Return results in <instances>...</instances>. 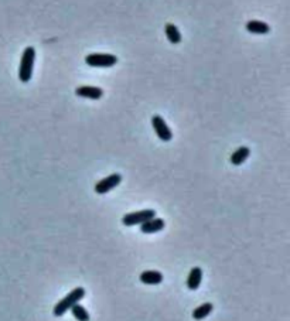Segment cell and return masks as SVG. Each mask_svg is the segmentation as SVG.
I'll list each match as a JSON object with an SVG mask.
<instances>
[{
	"mask_svg": "<svg viewBox=\"0 0 290 321\" xmlns=\"http://www.w3.org/2000/svg\"><path fill=\"white\" fill-rule=\"evenodd\" d=\"M164 227H166L164 219L154 216L152 219L140 224V232H143V234H154V232H159L161 229H164Z\"/></svg>",
	"mask_w": 290,
	"mask_h": 321,
	"instance_id": "52a82bcc",
	"label": "cell"
},
{
	"mask_svg": "<svg viewBox=\"0 0 290 321\" xmlns=\"http://www.w3.org/2000/svg\"><path fill=\"white\" fill-rule=\"evenodd\" d=\"M202 280V270L198 266L190 270L189 277H187V287L190 290H197Z\"/></svg>",
	"mask_w": 290,
	"mask_h": 321,
	"instance_id": "30bf717a",
	"label": "cell"
},
{
	"mask_svg": "<svg viewBox=\"0 0 290 321\" xmlns=\"http://www.w3.org/2000/svg\"><path fill=\"white\" fill-rule=\"evenodd\" d=\"M122 181V175L118 174V173H113V174L108 175L103 180H101L99 183L95 184V193L96 194H107L109 193L111 190H113L115 187H118Z\"/></svg>",
	"mask_w": 290,
	"mask_h": 321,
	"instance_id": "5b68a950",
	"label": "cell"
},
{
	"mask_svg": "<svg viewBox=\"0 0 290 321\" xmlns=\"http://www.w3.org/2000/svg\"><path fill=\"white\" fill-rule=\"evenodd\" d=\"M164 31H166L167 40L170 41L172 44H180L181 43V33L177 29V26H174L173 23H167Z\"/></svg>",
	"mask_w": 290,
	"mask_h": 321,
	"instance_id": "7c38bea8",
	"label": "cell"
},
{
	"mask_svg": "<svg viewBox=\"0 0 290 321\" xmlns=\"http://www.w3.org/2000/svg\"><path fill=\"white\" fill-rule=\"evenodd\" d=\"M152 125H153V129L156 134H157V137H159L160 141L163 142H170L173 139V133L170 128L167 126L166 121L163 119V117L160 116V115H154L152 117Z\"/></svg>",
	"mask_w": 290,
	"mask_h": 321,
	"instance_id": "8992f818",
	"label": "cell"
},
{
	"mask_svg": "<svg viewBox=\"0 0 290 321\" xmlns=\"http://www.w3.org/2000/svg\"><path fill=\"white\" fill-rule=\"evenodd\" d=\"M85 63H87L89 67L109 68V67H113V65L118 63V58H116V55H112V54L94 53V54H89V55H87Z\"/></svg>",
	"mask_w": 290,
	"mask_h": 321,
	"instance_id": "3957f363",
	"label": "cell"
},
{
	"mask_svg": "<svg viewBox=\"0 0 290 321\" xmlns=\"http://www.w3.org/2000/svg\"><path fill=\"white\" fill-rule=\"evenodd\" d=\"M246 30L252 34H267L271 31V27L259 20H251L246 23Z\"/></svg>",
	"mask_w": 290,
	"mask_h": 321,
	"instance_id": "8fae6325",
	"label": "cell"
},
{
	"mask_svg": "<svg viewBox=\"0 0 290 321\" xmlns=\"http://www.w3.org/2000/svg\"><path fill=\"white\" fill-rule=\"evenodd\" d=\"M75 94L81 98H89V99H101L103 91L98 87H91V85H82L75 89Z\"/></svg>",
	"mask_w": 290,
	"mask_h": 321,
	"instance_id": "ba28073f",
	"label": "cell"
},
{
	"mask_svg": "<svg viewBox=\"0 0 290 321\" xmlns=\"http://www.w3.org/2000/svg\"><path fill=\"white\" fill-rule=\"evenodd\" d=\"M84 297H85V289L84 287H75L74 290H71L67 294L66 297L63 298V300H59L58 303L55 304V307L53 310L54 315L55 317L64 315L68 310H71L74 304L79 303Z\"/></svg>",
	"mask_w": 290,
	"mask_h": 321,
	"instance_id": "6da1fadb",
	"label": "cell"
},
{
	"mask_svg": "<svg viewBox=\"0 0 290 321\" xmlns=\"http://www.w3.org/2000/svg\"><path fill=\"white\" fill-rule=\"evenodd\" d=\"M71 313L78 321H89V313L87 311V309H85L84 306H81L79 303L72 306Z\"/></svg>",
	"mask_w": 290,
	"mask_h": 321,
	"instance_id": "9a60e30c",
	"label": "cell"
},
{
	"mask_svg": "<svg viewBox=\"0 0 290 321\" xmlns=\"http://www.w3.org/2000/svg\"><path fill=\"white\" fill-rule=\"evenodd\" d=\"M139 279L144 285H160L163 282V274L159 270H146L140 273Z\"/></svg>",
	"mask_w": 290,
	"mask_h": 321,
	"instance_id": "9c48e42d",
	"label": "cell"
},
{
	"mask_svg": "<svg viewBox=\"0 0 290 321\" xmlns=\"http://www.w3.org/2000/svg\"><path fill=\"white\" fill-rule=\"evenodd\" d=\"M213 310H214V306L211 303L201 304V306H198V307L194 309V311H193V318L197 321L204 320L205 317H208V315L211 314V311H213Z\"/></svg>",
	"mask_w": 290,
	"mask_h": 321,
	"instance_id": "5bb4252c",
	"label": "cell"
},
{
	"mask_svg": "<svg viewBox=\"0 0 290 321\" xmlns=\"http://www.w3.org/2000/svg\"><path fill=\"white\" fill-rule=\"evenodd\" d=\"M34 59H36V48L29 47L24 48L20 68H18V78L22 82H29L33 76V70H34Z\"/></svg>",
	"mask_w": 290,
	"mask_h": 321,
	"instance_id": "7a4b0ae2",
	"label": "cell"
},
{
	"mask_svg": "<svg viewBox=\"0 0 290 321\" xmlns=\"http://www.w3.org/2000/svg\"><path fill=\"white\" fill-rule=\"evenodd\" d=\"M249 154H251V150H249V147L246 146H242L237 149L235 152L232 153L231 156V163L234 166H241V164L249 157Z\"/></svg>",
	"mask_w": 290,
	"mask_h": 321,
	"instance_id": "4fadbf2b",
	"label": "cell"
},
{
	"mask_svg": "<svg viewBox=\"0 0 290 321\" xmlns=\"http://www.w3.org/2000/svg\"><path fill=\"white\" fill-rule=\"evenodd\" d=\"M156 216V211L154 210H142L136 211V212H129L122 218V222L126 227H135V225H140L143 222L149 221Z\"/></svg>",
	"mask_w": 290,
	"mask_h": 321,
	"instance_id": "277c9868",
	"label": "cell"
}]
</instances>
